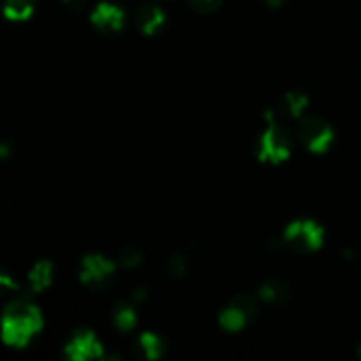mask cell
I'll return each mask as SVG.
<instances>
[{"instance_id":"cell-14","label":"cell","mask_w":361,"mask_h":361,"mask_svg":"<svg viewBox=\"0 0 361 361\" xmlns=\"http://www.w3.org/2000/svg\"><path fill=\"white\" fill-rule=\"evenodd\" d=\"M28 281H30V288L34 291H42L49 286L51 282V264L48 261H39L34 268H32L30 275H28Z\"/></svg>"},{"instance_id":"cell-6","label":"cell","mask_w":361,"mask_h":361,"mask_svg":"<svg viewBox=\"0 0 361 361\" xmlns=\"http://www.w3.org/2000/svg\"><path fill=\"white\" fill-rule=\"evenodd\" d=\"M66 355L73 361H90L101 358L102 348L92 331L81 330L74 334L69 344L66 345Z\"/></svg>"},{"instance_id":"cell-12","label":"cell","mask_w":361,"mask_h":361,"mask_svg":"<svg viewBox=\"0 0 361 361\" xmlns=\"http://www.w3.org/2000/svg\"><path fill=\"white\" fill-rule=\"evenodd\" d=\"M164 353V344L155 334H143L136 344V356L145 360H157Z\"/></svg>"},{"instance_id":"cell-3","label":"cell","mask_w":361,"mask_h":361,"mask_svg":"<svg viewBox=\"0 0 361 361\" xmlns=\"http://www.w3.org/2000/svg\"><path fill=\"white\" fill-rule=\"evenodd\" d=\"M284 242L298 254L312 252L323 245V229L310 221L293 222L286 229Z\"/></svg>"},{"instance_id":"cell-20","label":"cell","mask_w":361,"mask_h":361,"mask_svg":"<svg viewBox=\"0 0 361 361\" xmlns=\"http://www.w3.org/2000/svg\"><path fill=\"white\" fill-rule=\"evenodd\" d=\"M62 2L67 4V6H71V7H81L83 6L85 0H62Z\"/></svg>"},{"instance_id":"cell-1","label":"cell","mask_w":361,"mask_h":361,"mask_svg":"<svg viewBox=\"0 0 361 361\" xmlns=\"http://www.w3.org/2000/svg\"><path fill=\"white\" fill-rule=\"evenodd\" d=\"M41 326L42 319L37 307L27 300H14L4 312V341L14 348H25Z\"/></svg>"},{"instance_id":"cell-17","label":"cell","mask_w":361,"mask_h":361,"mask_svg":"<svg viewBox=\"0 0 361 361\" xmlns=\"http://www.w3.org/2000/svg\"><path fill=\"white\" fill-rule=\"evenodd\" d=\"M168 274L171 277L180 279L187 274V257L183 254H175L168 263Z\"/></svg>"},{"instance_id":"cell-23","label":"cell","mask_w":361,"mask_h":361,"mask_svg":"<svg viewBox=\"0 0 361 361\" xmlns=\"http://www.w3.org/2000/svg\"><path fill=\"white\" fill-rule=\"evenodd\" d=\"M360 356H361V348H360Z\"/></svg>"},{"instance_id":"cell-13","label":"cell","mask_w":361,"mask_h":361,"mask_svg":"<svg viewBox=\"0 0 361 361\" xmlns=\"http://www.w3.org/2000/svg\"><path fill=\"white\" fill-rule=\"evenodd\" d=\"M35 9V0H6L4 14L13 21H23L30 18Z\"/></svg>"},{"instance_id":"cell-15","label":"cell","mask_w":361,"mask_h":361,"mask_svg":"<svg viewBox=\"0 0 361 361\" xmlns=\"http://www.w3.org/2000/svg\"><path fill=\"white\" fill-rule=\"evenodd\" d=\"M113 321H115V326L120 331H130L136 326V314H134L133 307L127 305V303H118L115 307V312H113Z\"/></svg>"},{"instance_id":"cell-4","label":"cell","mask_w":361,"mask_h":361,"mask_svg":"<svg viewBox=\"0 0 361 361\" xmlns=\"http://www.w3.org/2000/svg\"><path fill=\"white\" fill-rule=\"evenodd\" d=\"M298 137L309 150L321 154L330 147L331 140H334V130L323 118L309 116L303 122H300Z\"/></svg>"},{"instance_id":"cell-7","label":"cell","mask_w":361,"mask_h":361,"mask_svg":"<svg viewBox=\"0 0 361 361\" xmlns=\"http://www.w3.org/2000/svg\"><path fill=\"white\" fill-rule=\"evenodd\" d=\"M309 99L305 97L300 92H289L284 97L279 101V104L275 108H271L270 111H267V120L268 122H289L293 118H298L300 115L305 109Z\"/></svg>"},{"instance_id":"cell-8","label":"cell","mask_w":361,"mask_h":361,"mask_svg":"<svg viewBox=\"0 0 361 361\" xmlns=\"http://www.w3.org/2000/svg\"><path fill=\"white\" fill-rule=\"evenodd\" d=\"M92 23L95 28L102 32V34H115L122 28L123 25V13L118 7L111 6L108 2H102L95 7L92 13Z\"/></svg>"},{"instance_id":"cell-19","label":"cell","mask_w":361,"mask_h":361,"mask_svg":"<svg viewBox=\"0 0 361 361\" xmlns=\"http://www.w3.org/2000/svg\"><path fill=\"white\" fill-rule=\"evenodd\" d=\"M0 288H2L4 293H9V291H16L18 286H16V282L11 281L7 275H2V277H0Z\"/></svg>"},{"instance_id":"cell-5","label":"cell","mask_w":361,"mask_h":361,"mask_svg":"<svg viewBox=\"0 0 361 361\" xmlns=\"http://www.w3.org/2000/svg\"><path fill=\"white\" fill-rule=\"evenodd\" d=\"M113 274H115V264L108 261L106 257L99 256V254H92L87 256L81 263L80 277L81 282L92 288H102L111 281Z\"/></svg>"},{"instance_id":"cell-22","label":"cell","mask_w":361,"mask_h":361,"mask_svg":"<svg viewBox=\"0 0 361 361\" xmlns=\"http://www.w3.org/2000/svg\"><path fill=\"white\" fill-rule=\"evenodd\" d=\"M284 2H286V0H267L268 6L274 7V9H277V7H281Z\"/></svg>"},{"instance_id":"cell-2","label":"cell","mask_w":361,"mask_h":361,"mask_svg":"<svg viewBox=\"0 0 361 361\" xmlns=\"http://www.w3.org/2000/svg\"><path fill=\"white\" fill-rule=\"evenodd\" d=\"M291 145L293 140L288 127L277 122H268V129L257 140V157L261 161L279 164V162L286 161L289 157Z\"/></svg>"},{"instance_id":"cell-21","label":"cell","mask_w":361,"mask_h":361,"mask_svg":"<svg viewBox=\"0 0 361 361\" xmlns=\"http://www.w3.org/2000/svg\"><path fill=\"white\" fill-rule=\"evenodd\" d=\"M145 296H147V291H145V289H137V291L134 293V300H136V302L145 300Z\"/></svg>"},{"instance_id":"cell-9","label":"cell","mask_w":361,"mask_h":361,"mask_svg":"<svg viewBox=\"0 0 361 361\" xmlns=\"http://www.w3.org/2000/svg\"><path fill=\"white\" fill-rule=\"evenodd\" d=\"M136 23L143 34L152 35L162 27V23H164V13H162L159 7L145 6L141 7V9H137Z\"/></svg>"},{"instance_id":"cell-11","label":"cell","mask_w":361,"mask_h":361,"mask_svg":"<svg viewBox=\"0 0 361 361\" xmlns=\"http://www.w3.org/2000/svg\"><path fill=\"white\" fill-rule=\"evenodd\" d=\"M291 289L284 281L271 279L259 288V298L267 303H284L289 300Z\"/></svg>"},{"instance_id":"cell-10","label":"cell","mask_w":361,"mask_h":361,"mask_svg":"<svg viewBox=\"0 0 361 361\" xmlns=\"http://www.w3.org/2000/svg\"><path fill=\"white\" fill-rule=\"evenodd\" d=\"M247 321H250V316L236 302H231V305L222 310L221 317H219L221 326L228 331H240L245 326Z\"/></svg>"},{"instance_id":"cell-16","label":"cell","mask_w":361,"mask_h":361,"mask_svg":"<svg viewBox=\"0 0 361 361\" xmlns=\"http://www.w3.org/2000/svg\"><path fill=\"white\" fill-rule=\"evenodd\" d=\"M141 261H143V254H141L136 247H127V249H123L118 256V263L122 264L123 268H136Z\"/></svg>"},{"instance_id":"cell-18","label":"cell","mask_w":361,"mask_h":361,"mask_svg":"<svg viewBox=\"0 0 361 361\" xmlns=\"http://www.w3.org/2000/svg\"><path fill=\"white\" fill-rule=\"evenodd\" d=\"M221 2L222 0H189L190 6L200 11V13H212V11L219 9Z\"/></svg>"}]
</instances>
